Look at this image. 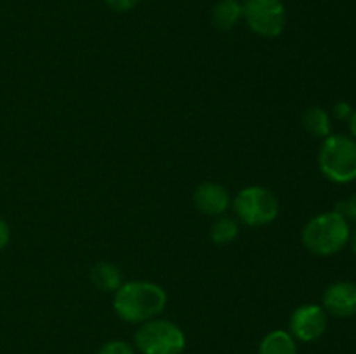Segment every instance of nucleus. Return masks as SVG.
<instances>
[{
    "label": "nucleus",
    "instance_id": "nucleus-1",
    "mask_svg": "<svg viewBox=\"0 0 356 354\" xmlns=\"http://www.w3.org/2000/svg\"><path fill=\"white\" fill-rule=\"evenodd\" d=\"M167 305V294L152 281H127L115 292L113 309L118 318L127 323H145L162 314Z\"/></svg>",
    "mask_w": 356,
    "mask_h": 354
},
{
    "label": "nucleus",
    "instance_id": "nucleus-2",
    "mask_svg": "<svg viewBox=\"0 0 356 354\" xmlns=\"http://www.w3.org/2000/svg\"><path fill=\"white\" fill-rule=\"evenodd\" d=\"M350 222L336 210L323 212L306 222L301 233L302 245L320 257L334 255L350 243Z\"/></svg>",
    "mask_w": 356,
    "mask_h": 354
},
{
    "label": "nucleus",
    "instance_id": "nucleus-3",
    "mask_svg": "<svg viewBox=\"0 0 356 354\" xmlns=\"http://www.w3.org/2000/svg\"><path fill=\"white\" fill-rule=\"evenodd\" d=\"M320 172L336 184H350L356 179V141L351 135L330 134L318 151Z\"/></svg>",
    "mask_w": 356,
    "mask_h": 354
},
{
    "label": "nucleus",
    "instance_id": "nucleus-4",
    "mask_svg": "<svg viewBox=\"0 0 356 354\" xmlns=\"http://www.w3.org/2000/svg\"><path fill=\"white\" fill-rule=\"evenodd\" d=\"M134 344L141 354H183L186 337L176 323L153 318L141 323L134 335Z\"/></svg>",
    "mask_w": 356,
    "mask_h": 354
},
{
    "label": "nucleus",
    "instance_id": "nucleus-5",
    "mask_svg": "<svg viewBox=\"0 0 356 354\" xmlns=\"http://www.w3.org/2000/svg\"><path fill=\"white\" fill-rule=\"evenodd\" d=\"M236 219L250 228L271 224L278 215V200L270 189L261 186H249L238 191L233 200Z\"/></svg>",
    "mask_w": 356,
    "mask_h": 354
},
{
    "label": "nucleus",
    "instance_id": "nucleus-6",
    "mask_svg": "<svg viewBox=\"0 0 356 354\" xmlns=\"http://www.w3.org/2000/svg\"><path fill=\"white\" fill-rule=\"evenodd\" d=\"M243 19L259 37L277 38L287 26V9L282 0H245Z\"/></svg>",
    "mask_w": 356,
    "mask_h": 354
},
{
    "label": "nucleus",
    "instance_id": "nucleus-7",
    "mask_svg": "<svg viewBox=\"0 0 356 354\" xmlns=\"http://www.w3.org/2000/svg\"><path fill=\"white\" fill-rule=\"evenodd\" d=\"M329 314L322 305L305 304L294 309L289 319V333L299 342H315L325 333Z\"/></svg>",
    "mask_w": 356,
    "mask_h": 354
},
{
    "label": "nucleus",
    "instance_id": "nucleus-8",
    "mask_svg": "<svg viewBox=\"0 0 356 354\" xmlns=\"http://www.w3.org/2000/svg\"><path fill=\"white\" fill-rule=\"evenodd\" d=\"M322 307L327 314L336 318H351L356 316V283L351 281H336L323 292Z\"/></svg>",
    "mask_w": 356,
    "mask_h": 354
},
{
    "label": "nucleus",
    "instance_id": "nucleus-9",
    "mask_svg": "<svg viewBox=\"0 0 356 354\" xmlns=\"http://www.w3.org/2000/svg\"><path fill=\"white\" fill-rule=\"evenodd\" d=\"M195 207L205 215H221L232 205L228 189L218 183H202L193 193Z\"/></svg>",
    "mask_w": 356,
    "mask_h": 354
},
{
    "label": "nucleus",
    "instance_id": "nucleus-10",
    "mask_svg": "<svg viewBox=\"0 0 356 354\" xmlns=\"http://www.w3.org/2000/svg\"><path fill=\"white\" fill-rule=\"evenodd\" d=\"M243 19V3L240 0H219L212 9V23L218 30H232Z\"/></svg>",
    "mask_w": 356,
    "mask_h": 354
},
{
    "label": "nucleus",
    "instance_id": "nucleus-11",
    "mask_svg": "<svg viewBox=\"0 0 356 354\" xmlns=\"http://www.w3.org/2000/svg\"><path fill=\"white\" fill-rule=\"evenodd\" d=\"M257 354H299L296 339L285 330H273L259 344Z\"/></svg>",
    "mask_w": 356,
    "mask_h": 354
},
{
    "label": "nucleus",
    "instance_id": "nucleus-12",
    "mask_svg": "<svg viewBox=\"0 0 356 354\" xmlns=\"http://www.w3.org/2000/svg\"><path fill=\"white\" fill-rule=\"evenodd\" d=\"M302 127L308 134H312L313 137L325 139L329 137L330 132H332V121H330V115L327 113L323 108L320 106H312L302 113Z\"/></svg>",
    "mask_w": 356,
    "mask_h": 354
},
{
    "label": "nucleus",
    "instance_id": "nucleus-13",
    "mask_svg": "<svg viewBox=\"0 0 356 354\" xmlns=\"http://www.w3.org/2000/svg\"><path fill=\"white\" fill-rule=\"evenodd\" d=\"M90 280L101 292H117L122 287V271L111 262H97L90 269Z\"/></svg>",
    "mask_w": 356,
    "mask_h": 354
},
{
    "label": "nucleus",
    "instance_id": "nucleus-14",
    "mask_svg": "<svg viewBox=\"0 0 356 354\" xmlns=\"http://www.w3.org/2000/svg\"><path fill=\"white\" fill-rule=\"evenodd\" d=\"M238 236V222L233 217H219L211 228V239L216 245H228Z\"/></svg>",
    "mask_w": 356,
    "mask_h": 354
},
{
    "label": "nucleus",
    "instance_id": "nucleus-15",
    "mask_svg": "<svg viewBox=\"0 0 356 354\" xmlns=\"http://www.w3.org/2000/svg\"><path fill=\"white\" fill-rule=\"evenodd\" d=\"M97 354H134V347L125 340H110L99 347Z\"/></svg>",
    "mask_w": 356,
    "mask_h": 354
},
{
    "label": "nucleus",
    "instance_id": "nucleus-16",
    "mask_svg": "<svg viewBox=\"0 0 356 354\" xmlns=\"http://www.w3.org/2000/svg\"><path fill=\"white\" fill-rule=\"evenodd\" d=\"M336 212H339L341 215H343L344 219H346L348 222H356V193L351 194L350 198H346V200L339 201V203L336 205V208H334Z\"/></svg>",
    "mask_w": 356,
    "mask_h": 354
},
{
    "label": "nucleus",
    "instance_id": "nucleus-17",
    "mask_svg": "<svg viewBox=\"0 0 356 354\" xmlns=\"http://www.w3.org/2000/svg\"><path fill=\"white\" fill-rule=\"evenodd\" d=\"M353 108H351L350 103L346 101H339V103L334 104L332 115L337 118V120H350V117L353 115Z\"/></svg>",
    "mask_w": 356,
    "mask_h": 354
},
{
    "label": "nucleus",
    "instance_id": "nucleus-18",
    "mask_svg": "<svg viewBox=\"0 0 356 354\" xmlns=\"http://www.w3.org/2000/svg\"><path fill=\"white\" fill-rule=\"evenodd\" d=\"M104 2L110 9L117 10V12H129V10L138 6L139 0H104Z\"/></svg>",
    "mask_w": 356,
    "mask_h": 354
},
{
    "label": "nucleus",
    "instance_id": "nucleus-19",
    "mask_svg": "<svg viewBox=\"0 0 356 354\" xmlns=\"http://www.w3.org/2000/svg\"><path fill=\"white\" fill-rule=\"evenodd\" d=\"M10 239V229L3 219H0V250L6 248Z\"/></svg>",
    "mask_w": 356,
    "mask_h": 354
},
{
    "label": "nucleus",
    "instance_id": "nucleus-20",
    "mask_svg": "<svg viewBox=\"0 0 356 354\" xmlns=\"http://www.w3.org/2000/svg\"><path fill=\"white\" fill-rule=\"evenodd\" d=\"M348 121H350V132H351V137H353L355 141H356V110L353 111V115H351L350 120H348Z\"/></svg>",
    "mask_w": 356,
    "mask_h": 354
},
{
    "label": "nucleus",
    "instance_id": "nucleus-21",
    "mask_svg": "<svg viewBox=\"0 0 356 354\" xmlns=\"http://www.w3.org/2000/svg\"><path fill=\"white\" fill-rule=\"evenodd\" d=\"M350 243H351V250H353V253H355V257H356V231L350 236Z\"/></svg>",
    "mask_w": 356,
    "mask_h": 354
}]
</instances>
